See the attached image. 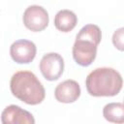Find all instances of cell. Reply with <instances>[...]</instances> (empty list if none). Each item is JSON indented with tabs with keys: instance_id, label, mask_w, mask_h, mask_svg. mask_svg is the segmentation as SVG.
<instances>
[{
	"instance_id": "6da1fadb",
	"label": "cell",
	"mask_w": 124,
	"mask_h": 124,
	"mask_svg": "<svg viewBox=\"0 0 124 124\" xmlns=\"http://www.w3.org/2000/svg\"><path fill=\"white\" fill-rule=\"evenodd\" d=\"M87 92L94 97H112L117 95L123 85L121 75L112 68H97L85 79Z\"/></svg>"
},
{
	"instance_id": "7a4b0ae2",
	"label": "cell",
	"mask_w": 124,
	"mask_h": 124,
	"mask_svg": "<svg viewBox=\"0 0 124 124\" xmlns=\"http://www.w3.org/2000/svg\"><path fill=\"white\" fill-rule=\"evenodd\" d=\"M10 89L16 98L32 106L42 103L46 96L43 84L30 71H18L14 74L10 80Z\"/></svg>"
},
{
	"instance_id": "3957f363",
	"label": "cell",
	"mask_w": 124,
	"mask_h": 124,
	"mask_svg": "<svg viewBox=\"0 0 124 124\" xmlns=\"http://www.w3.org/2000/svg\"><path fill=\"white\" fill-rule=\"evenodd\" d=\"M40 71L46 80H57L64 71L63 57L56 52L45 54L40 61Z\"/></svg>"
},
{
	"instance_id": "277c9868",
	"label": "cell",
	"mask_w": 124,
	"mask_h": 124,
	"mask_svg": "<svg viewBox=\"0 0 124 124\" xmlns=\"http://www.w3.org/2000/svg\"><path fill=\"white\" fill-rule=\"evenodd\" d=\"M97 46L92 41L76 38L73 46V57L77 64L82 67L91 65L97 55Z\"/></svg>"
},
{
	"instance_id": "5b68a950",
	"label": "cell",
	"mask_w": 124,
	"mask_h": 124,
	"mask_svg": "<svg viewBox=\"0 0 124 124\" xmlns=\"http://www.w3.org/2000/svg\"><path fill=\"white\" fill-rule=\"evenodd\" d=\"M23 23L25 27L33 32H40L48 24V14L46 10L38 5L29 6L23 13Z\"/></svg>"
},
{
	"instance_id": "8992f818",
	"label": "cell",
	"mask_w": 124,
	"mask_h": 124,
	"mask_svg": "<svg viewBox=\"0 0 124 124\" xmlns=\"http://www.w3.org/2000/svg\"><path fill=\"white\" fill-rule=\"evenodd\" d=\"M37 47L35 44L28 40H17L14 42L10 47L12 59L18 64H28L32 62L36 56Z\"/></svg>"
},
{
	"instance_id": "52a82bcc",
	"label": "cell",
	"mask_w": 124,
	"mask_h": 124,
	"mask_svg": "<svg viewBox=\"0 0 124 124\" xmlns=\"http://www.w3.org/2000/svg\"><path fill=\"white\" fill-rule=\"evenodd\" d=\"M3 124H34L33 115L16 105H10L4 108L1 115Z\"/></svg>"
},
{
	"instance_id": "ba28073f",
	"label": "cell",
	"mask_w": 124,
	"mask_h": 124,
	"mask_svg": "<svg viewBox=\"0 0 124 124\" xmlns=\"http://www.w3.org/2000/svg\"><path fill=\"white\" fill-rule=\"evenodd\" d=\"M55 99L64 104L76 102L80 96L79 84L74 79H67L60 82L54 90Z\"/></svg>"
},
{
	"instance_id": "9c48e42d",
	"label": "cell",
	"mask_w": 124,
	"mask_h": 124,
	"mask_svg": "<svg viewBox=\"0 0 124 124\" xmlns=\"http://www.w3.org/2000/svg\"><path fill=\"white\" fill-rule=\"evenodd\" d=\"M78 23L76 14L70 10H61L54 16V25L57 30L67 33L72 31Z\"/></svg>"
},
{
	"instance_id": "30bf717a",
	"label": "cell",
	"mask_w": 124,
	"mask_h": 124,
	"mask_svg": "<svg viewBox=\"0 0 124 124\" xmlns=\"http://www.w3.org/2000/svg\"><path fill=\"white\" fill-rule=\"evenodd\" d=\"M103 115L106 120L112 123H124V104L109 103L103 108Z\"/></svg>"
},
{
	"instance_id": "8fae6325",
	"label": "cell",
	"mask_w": 124,
	"mask_h": 124,
	"mask_svg": "<svg viewBox=\"0 0 124 124\" xmlns=\"http://www.w3.org/2000/svg\"><path fill=\"white\" fill-rule=\"evenodd\" d=\"M76 38H81L92 41L98 46L102 39V32L99 26L95 24H86L79 30Z\"/></svg>"
},
{
	"instance_id": "7c38bea8",
	"label": "cell",
	"mask_w": 124,
	"mask_h": 124,
	"mask_svg": "<svg viewBox=\"0 0 124 124\" xmlns=\"http://www.w3.org/2000/svg\"><path fill=\"white\" fill-rule=\"evenodd\" d=\"M112 44L118 50L124 51V27L114 31L112 35Z\"/></svg>"
}]
</instances>
